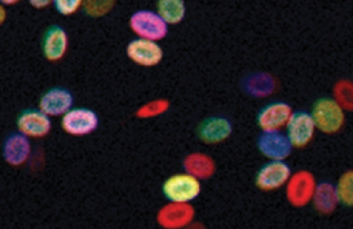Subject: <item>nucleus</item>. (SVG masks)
Here are the masks:
<instances>
[{
	"mask_svg": "<svg viewBox=\"0 0 353 229\" xmlns=\"http://www.w3.org/2000/svg\"><path fill=\"white\" fill-rule=\"evenodd\" d=\"M30 5L36 10H43L53 5L54 0H28Z\"/></svg>",
	"mask_w": 353,
	"mask_h": 229,
	"instance_id": "obj_26",
	"label": "nucleus"
},
{
	"mask_svg": "<svg viewBox=\"0 0 353 229\" xmlns=\"http://www.w3.org/2000/svg\"><path fill=\"white\" fill-rule=\"evenodd\" d=\"M232 132L230 120L223 117H212L204 120L199 128V139L208 144L225 141L230 138Z\"/></svg>",
	"mask_w": 353,
	"mask_h": 229,
	"instance_id": "obj_16",
	"label": "nucleus"
},
{
	"mask_svg": "<svg viewBox=\"0 0 353 229\" xmlns=\"http://www.w3.org/2000/svg\"><path fill=\"white\" fill-rule=\"evenodd\" d=\"M74 100V96L69 90L54 87L43 94L39 106L50 117H63L73 107Z\"/></svg>",
	"mask_w": 353,
	"mask_h": 229,
	"instance_id": "obj_12",
	"label": "nucleus"
},
{
	"mask_svg": "<svg viewBox=\"0 0 353 229\" xmlns=\"http://www.w3.org/2000/svg\"><path fill=\"white\" fill-rule=\"evenodd\" d=\"M157 12L168 25H178L186 15L184 0H157Z\"/></svg>",
	"mask_w": 353,
	"mask_h": 229,
	"instance_id": "obj_19",
	"label": "nucleus"
},
{
	"mask_svg": "<svg viewBox=\"0 0 353 229\" xmlns=\"http://www.w3.org/2000/svg\"><path fill=\"white\" fill-rule=\"evenodd\" d=\"M334 97L344 110L353 112V83L341 80L334 88Z\"/></svg>",
	"mask_w": 353,
	"mask_h": 229,
	"instance_id": "obj_22",
	"label": "nucleus"
},
{
	"mask_svg": "<svg viewBox=\"0 0 353 229\" xmlns=\"http://www.w3.org/2000/svg\"><path fill=\"white\" fill-rule=\"evenodd\" d=\"M336 187L340 203L347 207H353V170L343 172Z\"/></svg>",
	"mask_w": 353,
	"mask_h": 229,
	"instance_id": "obj_23",
	"label": "nucleus"
},
{
	"mask_svg": "<svg viewBox=\"0 0 353 229\" xmlns=\"http://www.w3.org/2000/svg\"><path fill=\"white\" fill-rule=\"evenodd\" d=\"M116 0H84L83 10L90 18H102L113 10Z\"/></svg>",
	"mask_w": 353,
	"mask_h": 229,
	"instance_id": "obj_21",
	"label": "nucleus"
},
{
	"mask_svg": "<svg viewBox=\"0 0 353 229\" xmlns=\"http://www.w3.org/2000/svg\"><path fill=\"white\" fill-rule=\"evenodd\" d=\"M17 127L19 132L29 138L41 139L50 134L52 122L50 116L40 108H29L19 115Z\"/></svg>",
	"mask_w": 353,
	"mask_h": 229,
	"instance_id": "obj_10",
	"label": "nucleus"
},
{
	"mask_svg": "<svg viewBox=\"0 0 353 229\" xmlns=\"http://www.w3.org/2000/svg\"><path fill=\"white\" fill-rule=\"evenodd\" d=\"M3 6H12L17 5L21 0H0Z\"/></svg>",
	"mask_w": 353,
	"mask_h": 229,
	"instance_id": "obj_27",
	"label": "nucleus"
},
{
	"mask_svg": "<svg viewBox=\"0 0 353 229\" xmlns=\"http://www.w3.org/2000/svg\"><path fill=\"white\" fill-rule=\"evenodd\" d=\"M259 151L270 160L284 161L291 155L292 144L287 135L280 131L263 132L259 137L258 143Z\"/></svg>",
	"mask_w": 353,
	"mask_h": 229,
	"instance_id": "obj_13",
	"label": "nucleus"
},
{
	"mask_svg": "<svg viewBox=\"0 0 353 229\" xmlns=\"http://www.w3.org/2000/svg\"><path fill=\"white\" fill-rule=\"evenodd\" d=\"M84 0H54L53 6L60 15L71 16L83 9Z\"/></svg>",
	"mask_w": 353,
	"mask_h": 229,
	"instance_id": "obj_25",
	"label": "nucleus"
},
{
	"mask_svg": "<svg viewBox=\"0 0 353 229\" xmlns=\"http://www.w3.org/2000/svg\"><path fill=\"white\" fill-rule=\"evenodd\" d=\"M31 144L29 137L22 132H13L7 137L3 143V156L11 166L19 167L29 160Z\"/></svg>",
	"mask_w": 353,
	"mask_h": 229,
	"instance_id": "obj_15",
	"label": "nucleus"
},
{
	"mask_svg": "<svg viewBox=\"0 0 353 229\" xmlns=\"http://www.w3.org/2000/svg\"><path fill=\"white\" fill-rule=\"evenodd\" d=\"M316 127L312 114L296 112L292 114L287 126V137L292 147L302 148L314 138Z\"/></svg>",
	"mask_w": 353,
	"mask_h": 229,
	"instance_id": "obj_9",
	"label": "nucleus"
},
{
	"mask_svg": "<svg viewBox=\"0 0 353 229\" xmlns=\"http://www.w3.org/2000/svg\"><path fill=\"white\" fill-rule=\"evenodd\" d=\"M292 175L288 164L271 160L265 164L256 176V186L263 191H274L287 184Z\"/></svg>",
	"mask_w": 353,
	"mask_h": 229,
	"instance_id": "obj_8",
	"label": "nucleus"
},
{
	"mask_svg": "<svg viewBox=\"0 0 353 229\" xmlns=\"http://www.w3.org/2000/svg\"><path fill=\"white\" fill-rule=\"evenodd\" d=\"M294 112L290 104L275 102L268 104L259 112L258 124L263 132H276L287 127Z\"/></svg>",
	"mask_w": 353,
	"mask_h": 229,
	"instance_id": "obj_11",
	"label": "nucleus"
},
{
	"mask_svg": "<svg viewBox=\"0 0 353 229\" xmlns=\"http://www.w3.org/2000/svg\"><path fill=\"white\" fill-rule=\"evenodd\" d=\"M201 191L200 180L188 172L170 177L163 186V194L170 202L191 203Z\"/></svg>",
	"mask_w": 353,
	"mask_h": 229,
	"instance_id": "obj_2",
	"label": "nucleus"
},
{
	"mask_svg": "<svg viewBox=\"0 0 353 229\" xmlns=\"http://www.w3.org/2000/svg\"><path fill=\"white\" fill-rule=\"evenodd\" d=\"M312 203L316 212L323 215L334 212L340 203L336 187L328 182H323L316 186Z\"/></svg>",
	"mask_w": 353,
	"mask_h": 229,
	"instance_id": "obj_18",
	"label": "nucleus"
},
{
	"mask_svg": "<svg viewBox=\"0 0 353 229\" xmlns=\"http://www.w3.org/2000/svg\"><path fill=\"white\" fill-rule=\"evenodd\" d=\"M315 177L307 170H299L288 181L286 198L292 207L303 208L312 202L316 188Z\"/></svg>",
	"mask_w": 353,
	"mask_h": 229,
	"instance_id": "obj_4",
	"label": "nucleus"
},
{
	"mask_svg": "<svg viewBox=\"0 0 353 229\" xmlns=\"http://www.w3.org/2000/svg\"><path fill=\"white\" fill-rule=\"evenodd\" d=\"M184 170L196 179L206 180L212 178L216 172L214 160L203 152H192L183 160Z\"/></svg>",
	"mask_w": 353,
	"mask_h": 229,
	"instance_id": "obj_17",
	"label": "nucleus"
},
{
	"mask_svg": "<svg viewBox=\"0 0 353 229\" xmlns=\"http://www.w3.org/2000/svg\"><path fill=\"white\" fill-rule=\"evenodd\" d=\"M99 119L96 112L88 108H72L62 117L61 126L66 134L83 137L97 130Z\"/></svg>",
	"mask_w": 353,
	"mask_h": 229,
	"instance_id": "obj_5",
	"label": "nucleus"
},
{
	"mask_svg": "<svg viewBox=\"0 0 353 229\" xmlns=\"http://www.w3.org/2000/svg\"><path fill=\"white\" fill-rule=\"evenodd\" d=\"M312 117L316 130L325 135H335L342 130L346 116L345 110L334 99L318 100L312 108Z\"/></svg>",
	"mask_w": 353,
	"mask_h": 229,
	"instance_id": "obj_1",
	"label": "nucleus"
},
{
	"mask_svg": "<svg viewBox=\"0 0 353 229\" xmlns=\"http://www.w3.org/2000/svg\"><path fill=\"white\" fill-rule=\"evenodd\" d=\"M170 103L166 99H156L140 107L136 116L139 119H147L158 117L170 110Z\"/></svg>",
	"mask_w": 353,
	"mask_h": 229,
	"instance_id": "obj_24",
	"label": "nucleus"
},
{
	"mask_svg": "<svg viewBox=\"0 0 353 229\" xmlns=\"http://www.w3.org/2000/svg\"><path fill=\"white\" fill-rule=\"evenodd\" d=\"M130 29L139 38L159 41L166 37L168 23L154 12L141 10L134 12L130 19Z\"/></svg>",
	"mask_w": 353,
	"mask_h": 229,
	"instance_id": "obj_3",
	"label": "nucleus"
},
{
	"mask_svg": "<svg viewBox=\"0 0 353 229\" xmlns=\"http://www.w3.org/2000/svg\"><path fill=\"white\" fill-rule=\"evenodd\" d=\"M69 35L63 27L52 26L43 38V53L50 62H57L65 56L69 49Z\"/></svg>",
	"mask_w": 353,
	"mask_h": 229,
	"instance_id": "obj_14",
	"label": "nucleus"
},
{
	"mask_svg": "<svg viewBox=\"0 0 353 229\" xmlns=\"http://www.w3.org/2000/svg\"><path fill=\"white\" fill-rule=\"evenodd\" d=\"M246 86L248 93L252 97L263 98L272 94L276 84L270 74H256L248 79Z\"/></svg>",
	"mask_w": 353,
	"mask_h": 229,
	"instance_id": "obj_20",
	"label": "nucleus"
},
{
	"mask_svg": "<svg viewBox=\"0 0 353 229\" xmlns=\"http://www.w3.org/2000/svg\"><path fill=\"white\" fill-rule=\"evenodd\" d=\"M126 54L130 60L139 66H157L163 59V50L157 41L138 38L128 43Z\"/></svg>",
	"mask_w": 353,
	"mask_h": 229,
	"instance_id": "obj_6",
	"label": "nucleus"
},
{
	"mask_svg": "<svg viewBox=\"0 0 353 229\" xmlns=\"http://www.w3.org/2000/svg\"><path fill=\"white\" fill-rule=\"evenodd\" d=\"M194 217V208L190 203L170 202L160 208L157 222L165 229H180L188 226Z\"/></svg>",
	"mask_w": 353,
	"mask_h": 229,
	"instance_id": "obj_7",
	"label": "nucleus"
}]
</instances>
